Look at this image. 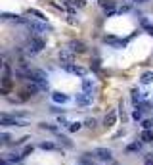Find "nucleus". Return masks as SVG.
<instances>
[{"instance_id": "f257e3e1", "label": "nucleus", "mask_w": 153, "mask_h": 165, "mask_svg": "<svg viewBox=\"0 0 153 165\" xmlns=\"http://www.w3.org/2000/svg\"><path fill=\"white\" fill-rule=\"evenodd\" d=\"M29 81L35 83V84H38L40 88H48V75L44 73L42 69H33L31 73H29Z\"/></svg>"}, {"instance_id": "f03ea898", "label": "nucleus", "mask_w": 153, "mask_h": 165, "mask_svg": "<svg viewBox=\"0 0 153 165\" xmlns=\"http://www.w3.org/2000/svg\"><path fill=\"white\" fill-rule=\"evenodd\" d=\"M42 48H44V40H42L40 37H31V39H29V42H27L25 52L31 54V56H35V54H38Z\"/></svg>"}, {"instance_id": "7ed1b4c3", "label": "nucleus", "mask_w": 153, "mask_h": 165, "mask_svg": "<svg viewBox=\"0 0 153 165\" xmlns=\"http://www.w3.org/2000/svg\"><path fill=\"white\" fill-rule=\"evenodd\" d=\"M0 125H2V127H25L27 121L16 119V117L8 115V113H2V115H0Z\"/></svg>"}, {"instance_id": "20e7f679", "label": "nucleus", "mask_w": 153, "mask_h": 165, "mask_svg": "<svg viewBox=\"0 0 153 165\" xmlns=\"http://www.w3.org/2000/svg\"><path fill=\"white\" fill-rule=\"evenodd\" d=\"M25 25L29 27V31H31V33H35V37H42V35L48 31V27L44 23H40V21H27Z\"/></svg>"}, {"instance_id": "39448f33", "label": "nucleus", "mask_w": 153, "mask_h": 165, "mask_svg": "<svg viewBox=\"0 0 153 165\" xmlns=\"http://www.w3.org/2000/svg\"><path fill=\"white\" fill-rule=\"evenodd\" d=\"M73 60H75V52H73L71 48H61L60 50V62H61V66H65V63H73Z\"/></svg>"}, {"instance_id": "423d86ee", "label": "nucleus", "mask_w": 153, "mask_h": 165, "mask_svg": "<svg viewBox=\"0 0 153 165\" xmlns=\"http://www.w3.org/2000/svg\"><path fill=\"white\" fill-rule=\"evenodd\" d=\"M94 156H96L98 159H101V161H111L113 159V154H111L109 148H96L94 150Z\"/></svg>"}, {"instance_id": "0eeeda50", "label": "nucleus", "mask_w": 153, "mask_h": 165, "mask_svg": "<svg viewBox=\"0 0 153 165\" xmlns=\"http://www.w3.org/2000/svg\"><path fill=\"white\" fill-rule=\"evenodd\" d=\"M63 69L67 71V73H73V75H81V77H84V75H86V69H84V67H81V66H75V63H65Z\"/></svg>"}, {"instance_id": "6e6552de", "label": "nucleus", "mask_w": 153, "mask_h": 165, "mask_svg": "<svg viewBox=\"0 0 153 165\" xmlns=\"http://www.w3.org/2000/svg\"><path fill=\"white\" fill-rule=\"evenodd\" d=\"M67 48H71L73 52H77V54H82V52H86V44H84V42H81V40H71Z\"/></svg>"}, {"instance_id": "1a4fd4ad", "label": "nucleus", "mask_w": 153, "mask_h": 165, "mask_svg": "<svg viewBox=\"0 0 153 165\" xmlns=\"http://www.w3.org/2000/svg\"><path fill=\"white\" fill-rule=\"evenodd\" d=\"M75 102H77L78 106H88V104H92V94H88V92H82V94H77Z\"/></svg>"}, {"instance_id": "9d476101", "label": "nucleus", "mask_w": 153, "mask_h": 165, "mask_svg": "<svg viewBox=\"0 0 153 165\" xmlns=\"http://www.w3.org/2000/svg\"><path fill=\"white\" fill-rule=\"evenodd\" d=\"M52 100H54L56 104H67V102H69V96H67V94H61V92H54Z\"/></svg>"}, {"instance_id": "9b49d317", "label": "nucleus", "mask_w": 153, "mask_h": 165, "mask_svg": "<svg viewBox=\"0 0 153 165\" xmlns=\"http://www.w3.org/2000/svg\"><path fill=\"white\" fill-rule=\"evenodd\" d=\"M115 121H117V111L111 110V111H109L107 115H105V127H113Z\"/></svg>"}, {"instance_id": "f8f14e48", "label": "nucleus", "mask_w": 153, "mask_h": 165, "mask_svg": "<svg viewBox=\"0 0 153 165\" xmlns=\"http://www.w3.org/2000/svg\"><path fill=\"white\" fill-rule=\"evenodd\" d=\"M92 88H94V81L88 77H84L82 79V90L84 92H88V94H92Z\"/></svg>"}, {"instance_id": "ddd939ff", "label": "nucleus", "mask_w": 153, "mask_h": 165, "mask_svg": "<svg viewBox=\"0 0 153 165\" xmlns=\"http://www.w3.org/2000/svg\"><path fill=\"white\" fill-rule=\"evenodd\" d=\"M100 6L104 10H107L109 13H113V10H115V2L113 0H100Z\"/></svg>"}, {"instance_id": "4468645a", "label": "nucleus", "mask_w": 153, "mask_h": 165, "mask_svg": "<svg viewBox=\"0 0 153 165\" xmlns=\"http://www.w3.org/2000/svg\"><path fill=\"white\" fill-rule=\"evenodd\" d=\"M140 83L142 84H151L153 83V71H145V73H142Z\"/></svg>"}, {"instance_id": "2eb2a0df", "label": "nucleus", "mask_w": 153, "mask_h": 165, "mask_svg": "<svg viewBox=\"0 0 153 165\" xmlns=\"http://www.w3.org/2000/svg\"><path fill=\"white\" fill-rule=\"evenodd\" d=\"M2 19H12V21H17V23H27L23 17L16 16V13H2Z\"/></svg>"}, {"instance_id": "dca6fc26", "label": "nucleus", "mask_w": 153, "mask_h": 165, "mask_svg": "<svg viewBox=\"0 0 153 165\" xmlns=\"http://www.w3.org/2000/svg\"><path fill=\"white\" fill-rule=\"evenodd\" d=\"M145 96H148V94H142V92H138V90H132V102H134V104L142 102Z\"/></svg>"}, {"instance_id": "f3484780", "label": "nucleus", "mask_w": 153, "mask_h": 165, "mask_svg": "<svg viewBox=\"0 0 153 165\" xmlns=\"http://www.w3.org/2000/svg\"><path fill=\"white\" fill-rule=\"evenodd\" d=\"M140 138H142V142H153V133L151 131H144Z\"/></svg>"}, {"instance_id": "a211bd4d", "label": "nucleus", "mask_w": 153, "mask_h": 165, "mask_svg": "<svg viewBox=\"0 0 153 165\" xmlns=\"http://www.w3.org/2000/svg\"><path fill=\"white\" fill-rule=\"evenodd\" d=\"M29 16H35L38 21H44V19H46V17H44V13H40L38 10H29Z\"/></svg>"}, {"instance_id": "6ab92c4d", "label": "nucleus", "mask_w": 153, "mask_h": 165, "mask_svg": "<svg viewBox=\"0 0 153 165\" xmlns=\"http://www.w3.org/2000/svg\"><path fill=\"white\" fill-rule=\"evenodd\" d=\"M81 127H82V123H78V121H73V123L67 127L71 133H77V131H81Z\"/></svg>"}, {"instance_id": "aec40b11", "label": "nucleus", "mask_w": 153, "mask_h": 165, "mask_svg": "<svg viewBox=\"0 0 153 165\" xmlns=\"http://www.w3.org/2000/svg\"><path fill=\"white\" fill-rule=\"evenodd\" d=\"M6 159H8V161H21V159H23V156H21V154H8V157H6Z\"/></svg>"}, {"instance_id": "412c9836", "label": "nucleus", "mask_w": 153, "mask_h": 165, "mask_svg": "<svg viewBox=\"0 0 153 165\" xmlns=\"http://www.w3.org/2000/svg\"><path fill=\"white\" fill-rule=\"evenodd\" d=\"M40 129H46V131L57 133V127H56V125H52V123H40Z\"/></svg>"}, {"instance_id": "4be33fe9", "label": "nucleus", "mask_w": 153, "mask_h": 165, "mask_svg": "<svg viewBox=\"0 0 153 165\" xmlns=\"http://www.w3.org/2000/svg\"><path fill=\"white\" fill-rule=\"evenodd\" d=\"M57 123H60L61 127H69V125H71V123H69V119L65 117V115H60V117H57Z\"/></svg>"}, {"instance_id": "5701e85b", "label": "nucleus", "mask_w": 153, "mask_h": 165, "mask_svg": "<svg viewBox=\"0 0 153 165\" xmlns=\"http://www.w3.org/2000/svg\"><path fill=\"white\" fill-rule=\"evenodd\" d=\"M84 127H88V129H94V127H96V119H94V117H88V119L84 121Z\"/></svg>"}, {"instance_id": "b1692460", "label": "nucleus", "mask_w": 153, "mask_h": 165, "mask_svg": "<svg viewBox=\"0 0 153 165\" xmlns=\"http://www.w3.org/2000/svg\"><path fill=\"white\" fill-rule=\"evenodd\" d=\"M140 148H142V144H140V142H134V144H130L126 150H128V152H138Z\"/></svg>"}, {"instance_id": "393cba45", "label": "nucleus", "mask_w": 153, "mask_h": 165, "mask_svg": "<svg viewBox=\"0 0 153 165\" xmlns=\"http://www.w3.org/2000/svg\"><path fill=\"white\" fill-rule=\"evenodd\" d=\"M132 119H136V121L142 119V110H140V107H136V110L132 111Z\"/></svg>"}, {"instance_id": "a878e982", "label": "nucleus", "mask_w": 153, "mask_h": 165, "mask_svg": "<svg viewBox=\"0 0 153 165\" xmlns=\"http://www.w3.org/2000/svg\"><path fill=\"white\" fill-rule=\"evenodd\" d=\"M144 165H153V154L144 156Z\"/></svg>"}, {"instance_id": "bb28decb", "label": "nucleus", "mask_w": 153, "mask_h": 165, "mask_svg": "<svg viewBox=\"0 0 153 165\" xmlns=\"http://www.w3.org/2000/svg\"><path fill=\"white\" fill-rule=\"evenodd\" d=\"M40 148H42V150H54L56 146L52 144V142H40Z\"/></svg>"}, {"instance_id": "cd10ccee", "label": "nucleus", "mask_w": 153, "mask_h": 165, "mask_svg": "<svg viewBox=\"0 0 153 165\" xmlns=\"http://www.w3.org/2000/svg\"><path fill=\"white\" fill-rule=\"evenodd\" d=\"M151 125H153V121H149V119L142 121V127H144V131H149V129H151Z\"/></svg>"}, {"instance_id": "c85d7f7f", "label": "nucleus", "mask_w": 153, "mask_h": 165, "mask_svg": "<svg viewBox=\"0 0 153 165\" xmlns=\"http://www.w3.org/2000/svg\"><path fill=\"white\" fill-rule=\"evenodd\" d=\"M57 140H60V142H63V144L67 146V148H71V142H69V138H67V136H60Z\"/></svg>"}, {"instance_id": "c756f323", "label": "nucleus", "mask_w": 153, "mask_h": 165, "mask_svg": "<svg viewBox=\"0 0 153 165\" xmlns=\"http://www.w3.org/2000/svg\"><path fill=\"white\" fill-rule=\"evenodd\" d=\"M144 27H145V31H148V33L151 35V37H153V25H149L148 21H144Z\"/></svg>"}, {"instance_id": "7c9ffc66", "label": "nucleus", "mask_w": 153, "mask_h": 165, "mask_svg": "<svg viewBox=\"0 0 153 165\" xmlns=\"http://www.w3.org/2000/svg\"><path fill=\"white\" fill-rule=\"evenodd\" d=\"M0 140H2L4 144H6V142H10V134L8 133H2V134H0Z\"/></svg>"}, {"instance_id": "2f4dec72", "label": "nucleus", "mask_w": 153, "mask_h": 165, "mask_svg": "<svg viewBox=\"0 0 153 165\" xmlns=\"http://www.w3.org/2000/svg\"><path fill=\"white\" fill-rule=\"evenodd\" d=\"M29 154H33V146H27V148L23 150V154H21V156H23V157H27Z\"/></svg>"}, {"instance_id": "473e14b6", "label": "nucleus", "mask_w": 153, "mask_h": 165, "mask_svg": "<svg viewBox=\"0 0 153 165\" xmlns=\"http://www.w3.org/2000/svg\"><path fill=\"white\" fill-rule=\"evenodd\" d=\"M144 2H148V0H134L132 4H144Z\"/></svg>"}, {"instance_id": "72a5a7b5", "label": "nucleus", "mask_w": 153, "mask_h": 165, "mask_svg": "<svg viewBox=\"0 0 153 165\" xmlns=\"http://www.w3.org/2000/svg\"><path fill=\"white\" fill-rule=\"evenodd\" d=\"M128 2H134V0H128Z\"/></svg>"}, {"instance_id": "f704fd0d", "label": "nucleus", "mask_w": 153, "mask_h": 165, "mask_svg": "<svg viewBox=\"0 0 153 165\" xmlns=\"http://www.w3.org/2000/svg\"><path fill=\"white\" fill-rule=\"evenodd\" d=\"M151 121H153V119H151Z\"/></svg>"}]
</instances>
